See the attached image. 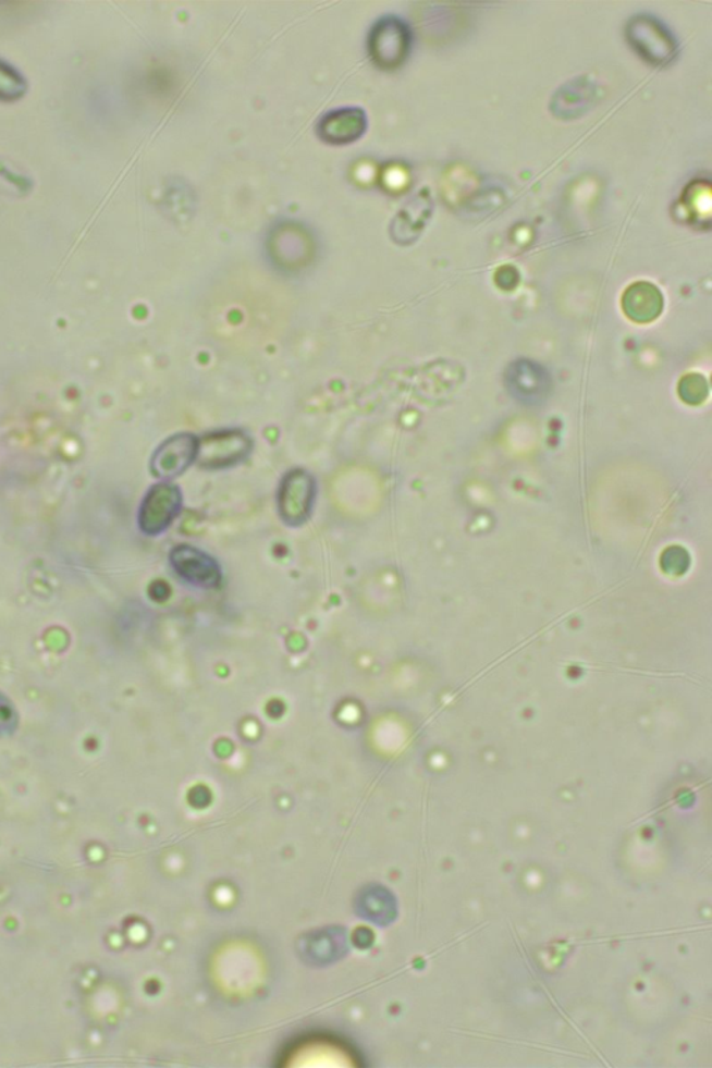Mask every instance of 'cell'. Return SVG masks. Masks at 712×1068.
<instances>
[{
	"label": "cell",
	"instance_id": "4",
	"mask_svg": "<svg viewBox=\"0 0 712 1068\" xmlns=\"http://www.w3.org/2000/svg\"><path fill=\"white\" fill-rule=\"evenodd\" d=\"M628 39L641 58L656 66L670 63L676 54V44L671 35L654 19L639 16L628 25Z\"/></svg>",
	"mask_w": 712,
	"mask_h": 1068
},
{
	"label": "cell",
	"instance_id": "2",
	"mask_svg": "<svg viewBox=\"0 0 712 1068\" xmlns=\"http://www.w3.org/2000/svg\"><path fill=\"white\" fill-rule=\"evenodd\" d=\"M318 486L312 475L295 468L285 474L278 493L279 514L283 523L300 526L312 514Z\"/></svg>",
	"mask_w": 712,
	"mask_h": 1068
},
{
	"label": "cell",
	"instance_id": "1",
	"mask_svg": "<svg viewBox=\"0 0 712 1068\" xmlns=\"http://www.w3.org/2000/svg\"><path fill=\"white\" fill-rule=\"evenodd\" d=\"M253 451V440L243 430L213 431L198 439L197 463L204 469H228L244 463Z\"/></svg>",
	"mask_w": 712,
	"mask_h": 1068
},
{
	"label": "cell",
	"instance_id": "7",
	"mask_svg": "<svg viewBox=\"0 0 712 1068\" xmlns=\"http://www.w3.org/2000/svg\"><path fill=\"white\" fill-rule=\"evenodd\" d=\"M372 54L376 62L384 67H395L403 63L409 49V33L403 22L384 20L372 33Z\"/></svg>",
	"mask_w": 712,
	"mask_h": 1068
},
{
	"label": "cell",
	"instance_id": "6",
	"mask_svg": "<svg viewBox=\"0 0 712 1068\" xmlns=\"http://www.w3.org/2000/svg\"><path fill=\"white\" fill-rule=\"evenodd\" d=\"M170 563L184 580L200 588H219L222 570L218 561L193 545L180 544L170 553Z\"/></svg>",
	"mask_w": 712,
	"mask_h": 1068
},
{
	"label": "cell",
	"instance_id": "8",
	"mask_svg": "<svg viewBox=\"0 0 712 1068\" xmlns=\"http://www.w3.org/2000/svg\"><path fill=\"white\" fill-rule=\"evenodd\" d=\"M663 294L651 283L631 284L622 297V309L636 323L653 322L663 312Z\"/></svg>",
	"mask_w": 712,
	"mask_h": 1068
},
{
	"label": "cell",
	"instance_id": "10",
	"mask_svg": "<svg viewBox=\"0 0 712 1068\" xmlns=\"http://www.w3.org/2000/svg\"><path fill=\"white\" fill-rule=\"evenodd\" d=\"M364 125V113L360 110H341L324 119L320 132L328 142L347 143L359 137Z\"/></svg>",
	"mask_w": 712,
	"mask_h": 1068
},
{
	"label": "cell",
	"instance_id": "3",
	"mask_svg": "<svg viewBox=\"0 0 712 1068\" xmlns=\"http://www.w3.org/2000/svg\"><path fill=\"white\" fill-rule=\"evenodd\" d=\"M183 508L182 491L172 483L155 484L150 488L139 508L138 525L143 533L158 536L173 524Z\"/></svg>",
	"mask_w": 712,
	"mask_h": 1068
},
{
	"label": "cell",
	"instance_id": "14",
	"mask_svg": "<svg viewBox=\"0 0 712 1068\" xmlns=\"http://www.w3.org/2000/svg\"><path fill=\"white\" fill-rule=\"evenodd\" d=\"M519 282V273L516 272L514 266H503L495 273V283H498L500 289L506 291L513 290Z\"/></svg>",
	"mask_w": 712,
	"mask_h": 1068
},
{
	"label": "cell",
	"instance_id": "12",
	"mask_svg": "<svg viewBox=\"0 0 712 1068\" xmlns=\"http://www.w3.org/2000/svg\"><path fill=\"white\" fill-rule=\"evenodd\" d=\"M709 394V385L703 376L689 375L679 383V395L685 403L697 405L703 403Z\"/></svg>",
	"mask_w": 712,
	"mask_h": 1068
},
{
	"label": "cell",
	"instance_id": "11",
	"mask_svg": "<svg viewBox=\"0 0 712 1068\" xmlns=\"http://www.w3.org/2000/svg\"><path fill=\"white\" fill-rule=\"evenodd\" d=\"M25 83L16 70L0 62V99L13 100L22 97Z\"/></svg>",
	"mask_w": 712,
	"mask_h": 1068
},
{
	"label": "cell",
	"instance_id": "13",
	"mask_svg": "<svg viewBox=\"0 0 712 1068\" xmlns=\"http://www.w3.org/2000/svg\"><path fill=\"white\" fill-rule=\"evenodd\" d=\"M19 725L17 711L10 700L0 693V736L12 735Z\"/></svg>",
	"mask_w": 712,
	"mask_h": 1068
},
{
	"label": "cell",
	"instance_id": "9",
	"mask_svg": "<svg viewBox=\"0 0 712 1068\" xmlns=\"http://www.w3.org/2000/svg\"><path fill=\"white\" fill-rule=\"evenodd\" d=\"M508 388L511 394L523 403L536 404L545 397L549 391V376L540 366L520 360L510 368Z\"/></svg>",
	"mask_w": 712,
	"mask_h": 1068
},
{
	"label": "cell",
	"instance_id": "5",
	"mask_svg": "<svg viewBox=\"0 0 712 1068\" xmlns=\"http://www.w3.org/2000/svg\"><path fill=\"white\" fill-rule=\"evenodd\" d=\"M197 454L198 438L189 433L174 434L155 451L150 470L155 478L172 480L197 463Z\"/></svg>",
	"mask_w": 712,
	"mask_h": 1068
}]
</instances>
